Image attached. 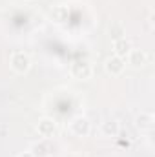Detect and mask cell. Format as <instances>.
Listing matches in <instances>:
<instances>
[{"mask_svg":"<svg viewBox=\"0 0 155 157\" xmlns=\"http://www.w3.org/2000/svg\"><path fill=\"white\" fill-rule=\"evenodd\" d=\"M11 66H13V70H17V71H28V68H29V59L24 55V53H15L13 55V59H11Z\"/></svg>","mask_w":155,"mask_h":157,"instance_id":"1","label":"cell"},{"mask_svg":"<svg viewBox=\"0 0 155 157\" xmlns=\"http://www.w3.org/2000/svg\"><path fill=\"white\" fill-rule=\"evenodd\" d=\"M113 48H115L117 57H124V55H128V53L131 51V42L122 37V39H117L115 42H113Z\"/></svg>","mask_w":155,"mask_h":157,"instance_id":"2","label":"cell"},{"mask_svg":"<svg viewBox=\"0 0 155 157\" xmlns=\"http://www.w3.org/2000/svg\"><path fill=\"white\" fill-rule=\"evenodd\" d=\"M130 64L131 66H144V62H146V53L144 51H141V49H131L130 53Z\"/></svg>","mask_w":155,"mask_h":157,"instance_id":"3","label":"cell"},{"mask_svg":"<svg viewBox=\"0 0 155 157\" xmlns=\"http://www.w3.org/2000/svg\"><path fill=\"white\" fill-rule=\"evenodd\" d=\"M39 132L42 137H49V135H53L55 133V122L51 121V119H44V121H40L39 122Z\"/></svg>","mask_w":155,"mask_h":157,"instance_id":"4","label":"cell"},{"mask_svg":"<svg viewBox=\"0 0 155 157\" xmlns=\"http://www.w3.org/2000/svg\"><path fill=\"white\" fill-rule=\"evenodd\" d=\"M122 68H124V64H122V59L120 57H113V59H108V62H106V70L112 73V75H117V73H120L122 71Z\"/></svg>","mask_w":155,"mask_h":157,"instance_id":"5","label":"cell"},{"mask_svg":"<svg viewBox=\"0 0 155 157\" xmlns=\"http://www.w3.org/2000/svg\"><path fill=\"white\" fill-rule=\"evenodd\" d=\"M71 130H77V132H75L77 135H86L88 130H89V124H88L86 119H75V121L71 122Z\"/></svg>","mask_w":155,"mask_h":157,"instance_id":"6","label":"cell"},{"mask_svg":"<svg viewBox=\"0 0 155 157\" xmlns=\"http://www.w3.org/2000/svg\"><path fill=\"white\" fill-rule=\"evenodd\" d=\"M152 122H153V115H150V113H142V115L137 117V126H139V128L150 130V128H152Z\"/></svg>","mask_w":155,"mask_h":157,"instance_id":"7","label":"cell"},{"mask_svg":"<svg viewBox=\"0 0 155 157\" xmlns=\"http://www.w3.org/2000/svg\"><path fill=\"white\" fill-rule=\"evenodd\" d=\"M49 150H51V146H49V143H42V144H37V146H33V155L37 157H44L49 154Z\"/></svg>","mask_w":155,"mask_h":157,"instance_id":"8","label":"cell"},{"mask_svg":"<svg viewBox=\"0 0 155 157\" xmlns=\"http://www.w3.org/2000/svg\"><path fill=\"white\" fill-rule=\"evenodd\" d=\"M104 132H112V133H117V124L113 121H108L104 124Z\"/></svg>","mask_w":155,"mask_h":157,"instance_id":"9","label":"cell"},{"mask_svg":"<svg viewBox=\"0 0 155 157\" xmlns=\"http://www.w3.org/2000/svg\"><path fill=\"white\" fill-rule=\"evenodd\" d=\"M20 157H35L33 154H26V155H20Z\"/></svg>","mask_w":155,"mask_h":157,"instance_id":"10","label":"cell"}]
</instances>
